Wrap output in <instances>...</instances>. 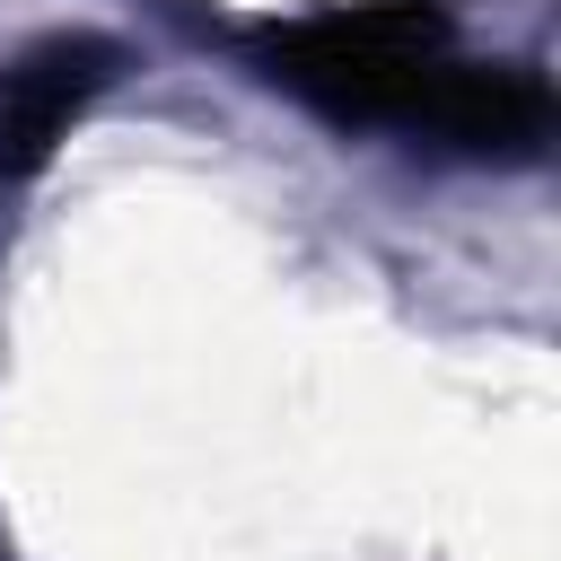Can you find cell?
Listing matches in <instances>:
<instances>
[{"label": "cell", "instance_id": "6da1fadb", "mask_svg": "<svg viewBox=\"0 0 561 561\" xmlns=\"http://www.w3.org/2000/svg\"><path fill=\"white\" fill-rule=\"evenodd\" d=\"M263 79L289 88L298 105L333 114V123H421L430 88L447 79L456 44L438 26V9L421 0H386V9H333V18H298L272 26L254 44Z\"/></svg>", "mask_w": 561, "mask_h": 561}, {"label": "cell", "instance_id": "7a4b0ae2", "mask_svg": "<svg viewBox=\"0 0 561 561\" xmlns=\"http://www.w3.org/2000/svg\"><path fill=\"white\" fill-rule=\"evenodd\" d=\"M114 70H123V53L105 35H53V44L18 53L0 70V184L35 175L70 140V123L114 88Z\"/></svg>", "mask_w": 561, "mask_h": 561}, {"label": "cell", "instance_id": "3957f363", "mask_svg": "<svg viewBox=\"0 0 561 561\" xmlns=\"http://www.w3.org/2000/svg\"><path fill=\"white\" fill-rule=\"evenodd\" d=\"M412 131H430L465 158H535L552 131V96L517 61H447V79L430 88Z\"/></svg>", "mask_w": 561, "mask_h": 561}]
</instances>
